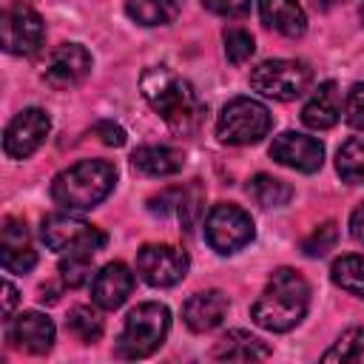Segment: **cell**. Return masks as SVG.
<instances>
[{
    "label": "cell",
    "mask_w": 364,
    "mask_h": 364,
    "mask_svg": "<svg viewBox=\"0 0 364 364\" xmlns=\"http://www.w3.org/2000/svg\"><path fill=\"white\" fill-rule=\"evenodd\" d=\"M310 307V284L307 279L293 267H279L267 279L264 290L250 307V318L270 330V333H287L307 316Z\"/></svg>",
    "instance_id": "1"
},
{
    "label": "cell",
    "mask_w": 364,
    "mask_h": 364,
    "mask_svg": "<svg viewBox=\"0 0 364 364\" xmlns=\"http://www.w3.org/2000/svg\"><path fill=\"white\" fill-rule=\"evenodd\" d=\"M117 185V168L108 159H80L77 165L60 171L51 182V199L68 210L82 213L97 208Z\"/></svg>",
    "instance_id": "2"
},
{
    "label": "cell",
    "mask_w": 364,
    "mask_h": 364,
    "mask_svg": "<svg viewBox=\"0 0 364 364\" xmlns=\"http://www.w3.org/2000/svg\"><path fill=\"white\" fill-rule=\"evenodd\" d=\"M142 94L148 105L176 131H191L202 117V102L193 85L168 68H148L142 74Z\"/></svg>",
    "instance_id": "3"
},
{
    "label": "cell",
    "mask_w": 364,
    "mask_h": 364,
    "mask_svg": "<svg viewBox=\"0 0 364 364\" xmlns=\"http://www.w3.org/2000/svg\"><path fill=\"white\" fill-rule=\"evenodd\" d=\"M168 330H171V310L159 301H142L125 316V324L117 338V355L148 358L162 347Z\"/></svg>",
    "instance_id": "4"
},
{
    "label": "cell",
    "mask_w": 364,
    "mask_h": 364,
    "mask_svg": "<svg viewBox=\"0 0 364 364\" xmlns=\"http://www.w3.org/2000/svg\"><path fill=\"white\" fill-rule=\"evenodd\" d=\"M273 117L253 97H233L216 117V136L225 145H256L270 134Z\"/></svg>",
    "instance_id": "5"
},
{
    "label": "cell",
    "mask_w": 364,
    "mask_h": 364,
    "mask_svg": "<svg viewBox=\"0 0 364 364\" xmlns=\"http://www.w3.org/2000/svg\"><path fill=\"white\" fill-rule=\"evenodd\" d=\"M313 82V71L301 60H264L256 68H250V88L270 100H296L301 97Z\"/></svg>",
    "instance_id": "6"
},
{
    "label": "cell",
    "mask_w": 364,
    "mask_h": 364,
    "mask_svg": "<svg viewBox=\"0 0 364 364\" xmlns=\"http://www.w3.org/2000/svg\"><path fill=\"white\" fill-rule=\"evenodd\" d=\"M40 236H43L48 250H57V253H88V256L100 253L105 247V242H108V236L100 228L71 216L68 210L46 216L43 225H40Z\"/></svg>",
    "instance_id": "7"
},
{
    "label": "cell",
    "mask_w": 364,
    "mask_h": 364,
    "mask_svg": "<svg viewBox=\"0 0 364 364\" xmlns=\"http://www.w3.org/2000/svg\"><path fill=\"white\" fill-rule=\"evenodd\" d=\"M205 239L216 253L230 256L253 242V219L245 208L233 202H219L205 216Z\"/></svg>",
    "instance_id": "8"
},
{
    "label": "cell",
    "mask_w": 364,
    "mask_h": 364,
    "mask_svg": "<svg viewBox=\"0 0 364 364\" xmlns=\"http://www.w3.org/2000/svg\"><path fill=\"white\" fill-rule=\"evenodd\" d=\"M0 34H3V48L9 54H23L26 57V54H34L43 46L46 23L31 6L14 3L0 17Z\"/></svg>",
    "instance_id": "9"
},
{
    "label": "cell",
    "mask_w": 364,
    "mask_h": 364,
    "mask_svg": "<svg viewBox=\"0 0 364 364\" xmlns=\"http://www.w3.org/2000/svg\"><path fill=\"white\" fill-rule=\"evenodd\" d=\"M136 273L151 287H173L188 273V253L173 245H145L136 253Z\"/></svg>",
    "instance_id": "10"
},
{
    "label": "cell",
    "mask_w": 364,
    "mask_h": 364,
    "mask_svg": "<svg viewBox=\"0 0 364 364\" xmlns=\"http://www.w3.org/2000/svg\"><path fill=\"white\" fill-rule=\"evenodd\" d=\"M91 51L80 43H63L57 48L48 51L46 65H43V80L46 85H51L54 91H68L74 85H80L88 71H91Z\"/></svg>",
    "instance_id": "11"
},
{
    "label": "cell",
    "mask_w": 364,
    "mask_h": 364,
    "mask_svg": "<svg viewBox=\"0 0 364 364\" xmlns=\"http://www.w3.org/2000/svg\"><path fill=\"white\" fill-rule=\"evenodd\" d=\"M51 119L43 108H23L3 131V151L9 159H26L31 156L48 136Z\"/></svg>",
    "instance_id": "12"
},
{
    "label": "cell",
    "mask_w": 364,
    "mask_h": 364,
    "mask_svg": "<svg viewBox=\"0 0 364 364\" xmlns=\"http://www.w3.org/2000/svg\"><path fill=\"white\" fill-rule=\"evenodd\" d=\"M270 156L279 165L293 168L299 173H316L324 162V145L316 136H307L299 131H284L270 142Z\"/></svg>",
    "instance_id": "13"
},
{
    "label": "cell",
    "mask_w": 364,
    "mask_h": 364,
    "mask_svg": "<svg viewBox=\"0 0 364 364\" xmlns=\"http://www.w3.org/2000/svg\"><path fill=\"white\" fill-rule=\"evenodd\" d=\"M134 290V273L122 262H108L91 279V301L100 310H117Z\"/></svg>",
    "instance_id": "14"
},
{
    "label": "cell",
    "mask_w": 364,
    "mask_h": 364,
    "mask_svg": "<svg viewBox=\"0 0 364 364\" xmlns=\"http://www.w3.org/2000/svg\"><path fill=\"white\" fill-rule=\"evenodd\" d=\"M9 341L17 347V350H26V353H34V355H43L51 350L54 344V321L37 310H26L20 313L11 324H9Z\"/></svg>",
    "instance_id": "15"
},
{
    "label": "cell",
    "mask_w": 364,
    "mask_h": 364,
    "mask_svg": "<svg viewBox=\"0 0 364 364\" xmlns=\"http://www.w3.org/2000/svg\"><path fill=\"white\" fill-rule=\"evenodd\" d=\"M228 296L222 290H202L193 293L185 304H182V318L188 324V330L193 333H208L213 327L222 324V318L228 316Z\"/></svg>",
    "instance_id": "16"
},
{
    "label": "cell",
    "mask_w": 364,
    "mask_h": 364,
    "mask_svg": "<svg viewBox=\"0 0 364 364\" xmlns=\"http://www.w3.org/2000/svg\"><path fill=\"white\" fill-rule=\"evenodd\" d=\"M0 262H3V270H9V273H28V270L37 264V253H34V247H31V242H28L26 222H20V219H6Z\"/></svg>",
    "instance_id": "17"
},
{
    "label": "cell",
    "mask_w": 364,
    "mask_h": 364,
    "mask_svg": "<svg viewBox=\"0 0 364 364\" xmlns=\"http://www.w3.org/2000/svg\"><path fill=\"white\" fill-rule=\"evenodd\" d=\"M341 117V97H338V85L333 80L318 82V88L310 94V100L301 108V122L313 131H327L338 122Z\"/></svg>",
    "instance_id": "18"
},
{
    "label": "cell",
    "mask_w": 364,
    "mask_h": 364,
    "mask_svg": "<svg viewBox=\"0 0 364 364\" xmlns=\"http://www.w3.org/2000/svg\"><path fill=\"white\" fill-rule=\"evenodd\" d=\"M259 17L267 28L284 37H301L307 28V17L299 0H259Z\"/></svg>",
    "instance_id": "19"
},
{
    "label": "cell",
    "mask_w": 364,
    "mask_h": 364,
    "mask_svg": "<svg viewBox=\"0 0 364 364\" xmlns=\"http://www.w3.org/2000/svg\"><path fill=\"white\" fill-rule=\"evenodd\" d=\"M131 162L145 176H173L185 165V154L168 145H142L131 154Z\"/></svg>",
    "instance_id": "20"
},
{
    "label": "cell",
    "mask_w": 364,
    "mask_h": 364,
    "mask_svg": "<svg viewBox=\"0 0 364 364\" xmlns=\"http://www.w3.org/2000/svg\"><path fill=\"white\" fill-rule=\"evenodd\" d=\"M213 358H222V361H262V358H270V347L245 333V330H230L228 336H222L213 347Z\"/></svg>",
    "instance_id": "21"
},
{
    "label": "cell",
    "mask_w": 364,
    "mask_h": 364,
    "mask_svg": "<svg viewBox=\"0 0 364 364\" xmlns=\"http://www.w3.org/2000/svg\"><path fill=\"white\" fill-rule=\"evenodd\" d=\"M179 9L182 0H125V14L139 26H168Z\"/></svg>",
    "instance_id": "22"
},
{
    "label": "cell",
    "mask_w": 364,
    "mask_h": 364,
    "mask_svg": "<svg viewBox=\"0 0 364 364\" xmlns=\"http://www.w3.org/2000/svg\"><path fill=\"white\" fill-rule=\"evenodd\" d=\"M247 193L256 205L262 208H282L290 202L293 196V188L284 182V179H276V176H267V173H256L250 182H247Z\"/></svg>",
    "instance_id": "23"
},
{
    "label": "cell",
    "mask_w": 364,
    "mask_h": 364,
    "mask_svg": "<svg viewBox=\"0 0 364 364\" xmlns=\"http://www.w3.org/2000/svg\"><path fill=\"white\" fill-rule=\"evenodd\" d=\"M321 361H336V364H364V327H350L344 330L330 350H324Z\"/></svg>",
    "instance_id": "24"
},
{
    "label": "cell",
    "mask_w": 364,
    "mask_h": 364,
    "mask_svg": "<svg viewBox=\"0 0 364 364\" xmlns=\"http://www.w3.org/2000/svg\"><path fill=\"white\" fill-rule=\"evenodd\" d=\"M336 171L350 185H361L364 182V136H353L338 148Z\"/></svg>",
    "instance_id": "25"
},
{
    "label": "cell",
    "mask_w": 364,
    "mask_h": 364,
    "mask_svg": "<svg viewBox=\"0 0 364 364\" xmlns=\"http://www.w3.org/2000/svg\"><path fill=\"white\" fill-rule=\"evenodd\" d=\"M330 279L333 284H338L341 290L353 293V296H361L364 299V256H341L333 262L330 267Z\"/></svg>",
    "instance_id": "26"
},
{
    "label": "cell",
    "mask_w": 364,
    "mask_h": 364,
    "mask_svg": "<svg viewBox=\"0 0 364 364\" xmlns=\"http://www.w3.org/2000/svg\"><path fill=\"white\" fill-rule=\"evenodd\" d=\"M65 327H68V333L77 336L82 344H91V341H97V338L102 336V318H100V313L91 310V307H85V304H80V307H74V310L68 313Z\"/></svg>",
    "instance_id": "27"
},
{
    "label": "cell",
    "mask_w": 364,
    "mask_h": 364,
    "mask_svg": "<svg viewBox=\"0 0 364 364\" xmlns=\"http://www.w3.org/2000/svg\"><path fill=\"white\" fill-rule=\"evenodd\" d=\"M91 259L88 253H63L60 262V276L68 287H82L85 282H91Z\"/></svg>",
    "instance_id": "28"
},
{
    "label": "cell",
    "mask_w": 364,
    "mask_h": 364,
    "mask_svg": "<svg viewBox=\"0 0 364 364\" xmlns=\"http://www.w3.org/2000/svg\"><path fill=\"white\" fill-rule=\"evenodd\" d=\"M256 51V43H253V34L245 31V28H228L225 31V54L233 65H242L253 57Z\"/></svg>",
    "instance_id": "29"
},
{
    "label": "cell",
    "mask_w": 364,
    "mask_h": 364,
    "mask_svg": "<svg viewBox=\"0 0 364 364\" xmlns=\"http://www.w3.org/2000/svg\"><path fill=\"white\" fill-rule=\"evenodd\" d=\"M336 239H338L336 222H324V225H318V228L301 242V250H304L307 256H324L327 250H333Z\"/></svg>",
    "instance_id": "30"
},
{
    "label": "cell",
    "mask_w": 364,
    "mask_h": 364,
    "mask_svg": "<svg viewBox=\"0 0 364 364\" xmlns=\"http://www.w3.org/2000/svg\"><path fill=\"white\" fill-rule=\"evenodd\" d=\"M344 119L350 128L364 131V82H355L344 97Z\"/></svg>",
    "instance_id": "31"
},
{
    "label": "cell",
    "mask_w": 364,
    "mask_h": 364,
    "mask_svg": "<svg viewBox=\"0 0 364 364\" xmlns=\"http://www.w3.org/2000/svg\"><path fill=\"white\" fill-rule=\"evenodd\" d=\"M208 11L219 14V17H242L250 11V3L253 0H199Z\"/></svg>",
    "instance_id": "32"
},
{
    "label": "cell",
    "mask_w": 364,
    "mask_h": 364,
    "mask_svg": "<svg viewBox=\"0 0 364 364\" xmlns=\"http://www.w3.org/2000/svg\"><path fill=\"white\" fill-rule=\"evenodd\" d=\"M94 131L100 134V139H102L105 145H122V142H125V131H122L117 122H97Z\"/></svg>",
    "instance_id": "33"
},
{
    "label": "cell",
    "mask_w": 364,
    "mask_h": 364,
    "mask_svg": "<svg viewBox=\"0 0 364 364\" xmlns=\"http://www.w3.org/2000/svg\"><path fill=\"white\" fill-rule=\"evenodd\" d=\"M350 236H353L358 245H364V202L350 213Z\"/></svg>",
    "instance_id": "34"
},
{
    "label": "cell",
    "mask_w": 364,
    "mask_h": 364,
    "mask_svg": "<svg viewBox=\"0 0 364 364\" xmlns=\"http://www.w3.org/2000/svg\"><path fill=\"white\" fill-rule=\"evenodd\" d=\"M17 304V287L11 282H3V316L11 318V310Z\"/></svg>",
    "instance_id": "35"
},
{
    "label": "cell",
    "mask_w": 364,
    "mask_h": 364,
    "mask_svg": "<svg viewBox=\"0 0 364 364\" xmlns=\"http://www.w3.org/2000/svg\"><path fill=\"white\" fill-rule=\"evenodd\" d=\"M361 20H364V3H361Z\"/></svg>",
    "instance_id": "36"
}]
</instances>
